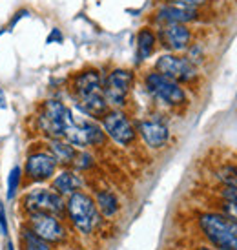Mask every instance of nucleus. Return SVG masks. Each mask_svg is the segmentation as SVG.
<instances>
[{
	"instance_id": "f257e3e1",
	"label": "nucleus",
	"mask_w": 237,
	"mask_h": 250,
	"mask_svg": "<svg viewBox=\"0 0 237 250\" xmlns=\"http://www.w3.org/2000/svg\"><path fill=\"white\" fill-rule=\"evenodd\" d=\"M75 123V113L60 99L49 97L42 101L35 113L37 132L46 139H64Z\"/></svg>"
},
{
	"instance_id": "f03ea898",
	"label": "nucleus",
	"mask_w": 237,
	"mask_h": 250,
	"mask_svg": "<svg viewBox=\"0 0 237 250\" xmlns=\"http://www.w3.org/2000/svg\"><path fill=\"white\" fill-rule=\"evenodd\" d=\"M199 229L217 250H237V219L221 212L199 215Z\"/></svg>"
},
{
	"instance_id": "7ed1b4c3",
	"label": "nucleus",
	"mask_w": 237,
	"mask_h": 250,
	"mask_svg": "<svg viewBox=\"0 0 237 250\" xmlns=\"http://www.w3.org/2000/svg\"><path fill=\"white\" fill-rule=\"evenodd\" d=\"M142 86L155 103L164 108H182L188 104V91L182 84L160 75L154 68L142 75Z\"/></svg>"
},
{
	"instance_id": "20e7f679",
	"label": "nucleus",
	"mask_w": 237,
	"mask_h": 250,
	"mask_svg": "<svg viewBox=\"0 0 237 250\" xmlns=\"http://www.w3.org/2000/svg\"><path fill=\"white\" fill-rule=\"evenodd\" d=\"M154 70L159 71L160 75L172 79L175 83L186 86H194L201 79V68L190 61L186 55L181 53H160L154 62Z\"/></svg>"
},
{
	"instance_id": "39448f33",
	"label": "nucleus",
	"mask_w": 237,
	"mask_h": 250,
	"mask_svg": "<svg viewBox=\"0 0 237 250\" xmlns=\"http://www.w3.org/2000/svg\"><path fill=\"white\" fill-rule=\"evenodd\" d=\"M66 214L80 234H91L100 223V212L97 210L95 199L84 190H79L66 199Z\"/></svg>"
},
{
	"instance_id": "423d86ee",
	"label": "nucleus",
	"mask_w": 237,
	"mask_h": 250,
	"mask_svg": "<svg viewBox=\"0 0 237 250\" xmlns=\"http://www.w3.org/2000/svg\"><path fill=\"white\" fill-rule=\"evenodd\" d=\"M135 86V71L130 68H112L102 77V95L110 108L122 110Z\"/></svg>"
},
{
	"instance_id": "0eeeda50",
	"label": "nucleus",
	"mask_w": 237,
	"mask_h": 250,
	"mask_svg": "<svg viewBox=\"0 0 237 250\" xmlns=\"http://www.w3.org/2000/svg\"><path fill=\"white\" fill-rule=\"evenodd\" d=\"M64 139L71 143L77 150H88V148H97L106 145V133L102 126L99 125L95 119H90L86 115H75V123L71 126Z\"/></svg>"
},
{
	"instance_id": "6e6552de",
	"label": "nucleus",
	"mask_w": 237,
	"mask_h": 250,
	"mask_svg": "<svg viewBox=\"0 0 237 250\" xmlns=\"http://www.w3.org/2000/svg\"><path fill=\"white\" fill-rule=\"evenodd\" d=\"M100 126L104 130L106 137L118 146H130L137 139V130L130 115L117 108H110L106 111V115L100 119Z\"/></svg>"
},
{
	"instance_id": "1a4fd4ad",
	"label": "nucleus",
	"mask_w": 237,
	"mask_h": 250,
	"mask_svg": "<svg viewBox=\"0 0 237 250\" xmlns=\"http://www.w3.org/2000/svg\"><path fill=\"white\" fill-rule=\"evenodd\" d=\"M204 9H197V7H186L177 6V4H168V2H160L154 7V11L150 13V26H164V24H186L192 26L196 22L202 21Z\"/></svg>"
},
{
	"instance_id": "9d476101",
	"label": "nucleus",
	"mask_w": 237,
	"mask_h": 250,
	"mask_svg": "<svg viewBox=\"0 0 237 250\" xmlns=\"http://www.w3.org/2000/svg\"><path fill=\"white\" fill-rule=\"evenodd\" d=\"M22 208L26 210V214L48 212V214L62 215L66 212V197L57 194L51 187H37L24 195Z\"/></svg>"
},
{
	"instance_id": "9b49d317",
	"label": "nucleus",
	"mask_w": 237,
	"mask_h": 250,
	"mask_svg": "<svg viewBox=\"0 0 237 250\" xmlns=\"http://www.w3.org/2000/svg\"><path fill=\"white\" fill-rule=\"evenodd\" d=\"M155 31H157L159 48L168 53L184 55L186 49L192 46V42L196 41V31L186 24H164V26H157Z\"/></svg>"
},
{
	"instance_id": "f8f14e48",
	"label": "nucleus",
	"mask_w": 237,
	"mask_h": 250,
	"mask_svg": "<svg viewBox=\"0 0 237 250\" xmlns=\"http://www.w3.org/2000/svg\"><path fill=\"white\" fill-rule=\"evenodd\" d=\"M135 130L142 143L152 148V150H160L170 143L172 132L168 126L166 119L162 115H148L135 123Z\"/></svg>"
},
{
	"instance_id": "ddd939ff",
	"label": "nucleus",
	"mask_w": 237,
	"mask_h": 250,
	"mask_svg": "<svg viewBox=\"0 0 237 250\" xmlns=\"http://www.w3.org/2000/svg\"><path fill=\"white\" fill-rule=\"evenodd\" d=\"M57 168L59 165L48 150H33L26 157L22 175L29 183H46V181H51V177L57 174Z\"/></svg>"
},
{
	"instance_id": "4468645a",
	"label": "nucleus",
	"mask_w": 237,
	"mask_h": 250,
	"mask_svg": "<svg viewBox=\"0 0 237 250\" xmlns=\"http://www.w3.org/2000/svg\"><path fill=\"white\" fill-rule=\"evenodd\" d=\"M28 227L37 236L42 237L44 241L51 243H60L66 237V229L60 223L59 215L48 214V212H31L28 214Z\"/></svg>"
},
{
	"instance_id": "2eb2a0df",
	"label": "nucleus",
	"mask_w": 237,
	"mask_h": 250,
	"mask_svg": "<svg viewBox=\"0 0 237 250\" xmlns=\"http://www.w3.org/2000/svg\"><path fill=\"white\" fill-rule=\"evenodd\" d=\"M102 73L97 68H84L70 79V93L73 101H82L102 93Z\"/></svg>"
},
{
	"instance_id": "dca6fc26",
	"label": "nucleus",
	"mask_w": 237,
	"mask_h": 250,
	"mask_svg": "<svg viewBox=\"0 0 237 250\" xmlns=\"http://www.w3.org/2000/svg\"><path fill=\"white\" fill-rule=\"evenodd\" d=\"M159 49V41H157V31L154 26H142L137 31L135 37V57H137V62H146L148 59L157 53Z\"/></svg>"
},
{
	"instance_id": "f3484780",
	"label": "nucleus",
	"mask_w": 237,
	"mask_h": 250,
	"mask_svg": "<svg viewBox=\"0 0 237 250\" xmlns=\"http://www.w3.org/2000/svg\"><path fill=\"white\" fill-rule=\"evenodd\" d=\"M82 177L79 175L77 170H71V168H62L59 174L51 177V188L55 190L57 194L62 195V197H70L71 194L82 190Z\"/></svg>"
},
{
	"instance_id": "a211bd4d",
	"label": "nucleus",
	"mask_w": 237,
	"mask_h": 250,
	"mask_svg": "<svg viewBox=\"0 0 237 250\" xmlns=\"http://www.w3.org/2000/svg\"><path fill=\"white\" fill-rule=\"evenodd\" d=\"M46 150L53 155L57 165L62 168H71L73 159L77 155V148L71 145V143H68L66 139H48Z\"/></svg>"
},
{
	"instance_id": "6ab92c4d",
	"label": "nucleus",
	"mask_w": 237,
	"mask_h": 250,
	"mask_svg": "<svg viewBox=\"0 0 237 250\" xmlns=\"http://www.w3.org/2000/svg\"><path fill=\"white\" fill-rule=\"evenodd\" d=\"M93 199H95V205H97V210L100 212V215L113 217L118 212V199L112 190H99Z\"/></svg>"
},
{
	"instance_id": "aec40b11",
	"label": "nucleus",
	"mask_w": 237,
	"mask_h": 250,
	"mask_svg": "<svg viewBox=\"0 0 237 250\" xmlns=\"http://www.w3.org/2000/svg\"><path fill=\"white\" fill-rule=\"evenodd\" d=\"M20 243L22 250H51V245L37 236L28 225H24L20 229Z\"/></svg>"
},
{
	"instance_id": "412c9836",
	"label": "nucleus",
	"mask_w": 237,
	"mask_h": 250,
	"mask_svg": "<svg viewBox=\"0 0 237 250\" xmlns=\"http://www.w3.org/2000/svg\"><path fill=\"white\" fill-rule=\"evenodd\" d=\"M217 181H221L224 187L237 188V165H224L216 170Z\"/></svg>"
},
{
	"instance_id": "4be33fe9",
	"label": "nucleus",
	"mask_w": 237,
	"mask_h": 250,
	"mask_svg": "<svg viewBox=\"0 0 237 250\" xmlns=\"http://www.w3.org/2000/svg\"><path fill=\"white\" fill-rule=\"evenodd\" d=\"M22 185V168L20 167H13L7 174V190H6V197L7 201L15 199V195L19 192V188Z\"/></svg>"
},
{
	"instance_id": "5701e85b",
	"label": "nucleus",
	"mask_w": 237,
	"mask_h": 250,
	"mask_svg": "<svg viewBox=\"0 0 237 250\" xmlns=\"http://www.w3.org/2000/svg\"><path fill=\"white\" fill-rule=\"evenodd\" d=\"M93 165H95V159H93V155H91L88 150H77V155H75V159H73L71 168L77 170V172H86V170H90Z\"/></svg>"
},
{
	"instance_id": "b1692460",
	"label": "nucleus",
	"mask_w": 237,
	"mask_h": 250,
	"mask_svg": "<svg viewBox=\"0 0 237 250\" xmlns=\"http://www.w3.org/2000/svg\"><path fill=\"white\" fill-rule=\"evenodd\" d=\"M160 2H168V4H177V6H186V7H197V9H206L214 0H160Z\"/></svg>"
},
{
	"instance_id": "393cba45",
	"label": "nucleus",
	"mask_w": 237,
	"mask_h": 250,
	"mask_svg": "<svg viewBox=\"0 0 237 250\" xmlns=\"http://www.w3.org/2000/svg\"><path fill=\"white\" fill-rule=\"evenodd\" d=\"M9 234V225H7V214L4 208V203L0 201V236L7 237Z\"/></svg>"
},
{
	"instance_id": "a878e982",
	"label": "nucleus",
	"mask_w": 237,
	"mask_h": 250,
	"mask_svg": "<svg viewBox=\"0 0 237 250\" xmlns=\"http://www.w3.org/2000/svg\"><path fill=\"white\" fill-rule=\"evenodd\" d=\"M62 31L59 28H53L51 29V33L48 35V39H46V44H55V42H62Z\"/></svg>"
},
{
	"instance_id": "bb28decb",
	"label": "nucleus",
	"mask_w": 237,
	"mask_h": 250,
	"mask_svg": "<svg viewBox=\"0 0 237 250\" xmlns=\"http://www.w3.org/2000/svg\"><path fill=\"white\" fill-rule=\"evenodd\" d=\"M223 199H226V201H232L237 207V188L224 187V190H223Z\"/></svg>"
},
{
	"instance_id": "cd10ccee",
	"label": "nucleus",
	"mask_w": 237,
	"mask_h": 250,
	"mask_svg": "<svg viewBox=\"0 0 237 250\" xmlns=\"http://www.w3.org/2000/svg\"><path fill=\"white\" fill-rule=\"evenodd\" d=\"M28 9H20V11H19V13H17V17H15L13 21H11V28H13L15 24H17V22H19V19H22V17H28Z\"/></svg>"
},
{
	"instance_id": "c85d7f7f",
	"label": "nucleus",
	"mask_w": 237,
	"mask_h": 250,
	"mask_svg": "<svg viewBox=\"0 0 237 250\" xmlns=\"http://www.w3.org/2000/svg\"><path fill=\"white\" fill-rule=\"evenodd\" d=\"M7 108V97L6 93H4V90L0 88V110H6Z\"/></svg>"
},
{
	"instance_id": "c756f323",
	"label": "nucleus",
	"mask_w": 237,
	"mask_h": 250,
	"mask_svg": "<svg viewBox=\"0 0 237 250\" xmlns=\"http://www.w3.org/2000/svg\"><path fill=\"white\" fill-rule=\"evenodd\" d=\"M7 250H15V247H13V243L11 241H7V247H6Z\"/></svg>"
},
{
	"instance_id": "7c9ffc66",
	"label": "nucleus",
	"mask_w": 237,
	"mask_h": 250,
	"mask_svg": "<svg viewBox=\"0 0 237 250\" xmlns=\"http://www.w3.org/2000/svg\"><path fill=\"white\" fill-rule=\"evenodd\" d=\"M197 250H216V249H210V247H199Z\"/></svg>"
},
{
	"instance_id": "2f4dec72",
	"label": "nucleus",
	"mask_w": 237,
	"mask_h": 250,
	"mask_svg": "<svg viewBox=\"0 0 237 250\" xmlns=\"http://www.w3.org/2000/svg\"><path fill=\"white\" fill-rule=\"evenodd\" d=\"M2 33H4V31H0V35H2Z\"/></svg>"
}]
</instances>
